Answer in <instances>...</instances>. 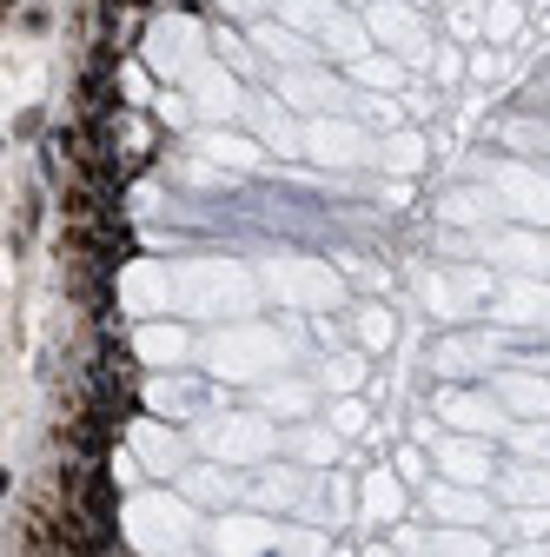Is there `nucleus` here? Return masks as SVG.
Instances as JSON below:
<instances>
[{
  "instance_id": "obj_33",
  "label": "nucleus",
  "mask_w": 550,
  "mask_h": 557,
  "mask_svg": "<svg viewBox=\"0 0 550 557\" xmlns=\"http://www.w3.org/2000/svg\"><path fill=\"white\" fill-rule=\"evenodd\" d=\"M504 445L524 465H550V418H517V425L504 432Z\"/></svg>"
},
{
  "instance_id": "obj_20",
  "label": "nucleus",
  "mask_w": 550,
  "mask_h": 557,
  "mask_svg": "<svg viewBox=\"0 0 550 557\" xmlns=\"http://www.w3.org/2000/svg\"><path fill=\"white\" fill-rule=\"evenodd\" d=\"M147 60L160 66L166 81H186L192 66L205 60V53H199V27H192V21H160L153 40H147Z\"/></svg>"
},
{
  "instance_id": "obj_2",
  "label": "nucleus",
  "mask_w": 550,
  "mask_h": 557,
  "mask_svg": "<svg viewBox=\"0 0 550 557\" xmlns=\"http://www.w3.org/2000/svg\"><path fill=\"white\" fill-rule=\"evenodd\" d=\"M126 537H133V550L140 557H179V550H192V537H205L199 531V505L179 492H133L126 498Z\"/></svg>"
},
{
  "instance_id": "obj_9",
  "label": "nucleus",
  "mask_w": 550,
  "mask_h": 557,
  "mask_svg": "<svg viewBox=\"0 0 550 557\" xmlns=\"http://www.w3.org/2000/svg\"><path fill=\"white\" fill-rule=\"evenodd\" d=\"M205 544H213V557H279L286 524L259 518V511H220L213 524H205Z\"/></svg>"
},
{
  "instance_id": "obj_14",
  "label": "nucleus",
  "mask_w": 550,
  "mask_h": 557,
  "mask_svg": "<svg viewBox=\"0 0 550 557\" xmlns=\"http://www.w3.org/2000/svg\"><path fill=\"white\" fill-rule=\"evenodd\" d=\"M425 306L458 325V319H471V312L491 306V278L477 272V265H471V272H432V278H425Z\"/></svg>"
},
{
  "instance_id": "obj_32",
  "label": "nucleus",
  "mask_w": 550,
  "mask_h": 557,
  "mask_svg": "<svg viewBox=\"0 0 550 557\" xmlns=\"http://www.w3.org/2000/svg\"><path fill=\"white\" fill-rule=\"evenodd\" d=\"M352 332H359V352H391V338H398V319H391V306H359L352 312Z\"/></svg>"
},
{
  "instance_id": "obj_3",
  "label": "nucleus",
  "mask_w": 550,
  "mask_h": 557,
  "mask_svg": "<svg viewBox=\"0 0 550 557\" xmlns=\"http://www.w3.org/2000/svg\"><path fill=\"white\" fill-rule=\"evenodd\" d=\"M173 286H179V312L192 319H246L259 306V286H252V272L233 265V259H186L173 272Z\"/></svg>"
},
{
  "instance_id": "obj_26",
  "label": "nucleus",
  "mask_w": 550,
  "mask_h": 557,
  "mask_svg": "<svg viewBox=\"0 0 550 557\" xmlns=\"http://www.w3.org/2000/svg\"><path fill=\"white\" fill-rule=\"evenodd\" d=\"M120 293H126L133 312H173V306H179V286H173L166 265H133V272L120 278Z\"/></svg>"
},
{
  "instance_id": "obj_15",
  "label": "nucleus",
  "mask_w": 550,
  "mask_h": 557,
  "mask_svg": "<svg viewBox=\"0 0 550 557\" xmlns=\"http://www.w3.org/2000/svg\"><path fill=\"white\" fill-rule=\"evenodd\" d=\"M404 511H411V484L398 478V465H372L359 478V524L391 531V524H404Z\"/></svg>"
},
{
  "instance_id": "obj_1",
  "label": "nucleus",
  "mask_w": 550,
  "mask_h": 557,
  "mask_svg": "<svg viewBox=\"0 0 550 557\" xmlns=\"http://www.w3.org/2000/svg\"><path fill=\"white\" fill-rule=\"evenodd\" d=\"M199 359H205V372H213V379H233V385H265V379H279V372L292 366L286 338L272 332V325H259V319L220 325L213 338H205Z\"/></svg>"
},
{
  "instance_id": "obj_7",
  "label": "nucleus",
  "mask_w": 550,
  "mask_h": 557,
  "mask_svg": "<svg viewBox=\"0 0 550 557\" xmlns=\"http://www.w3.org/2000/svg\"><path fill=\"white\" fill-rule=\"evenodd\" d=\"M432 465H438V478H451V484H477V492H491L498 484V471H504V458H498V438H471V432H438L432 445Z\"/></svg>"
},
{
  "instance_id": "obj_23",
  "label": "nucleus",
  "mask_w": 550,
  "mask_h": 557,
  "mask_svg": "<svg viewBox=\"0 0 550 557\" xmlns=\"http://www.w3.org/2000/svg\"><path fill=\"white\" fill-rule=\"evenodd\" d=\"M133 352H140L153 372H186V359H192V332H186V325H160V319H147L140 332H133Z\"/></svg>"
},
{
  "instance_id": "obj_13",
  "label": "nucleus",
  "mask_w": 550,
  "mask_h": 557,
  "mask_svg": "<svg viewBox=\"0 0 550 557\" xmlns=\"http://www.w3.org/2000/svg\"><path fill=\"white\" fill-rule=\"evenodd\" d=\"M186 100H192V113H199V120H233V113H246L239 74H233L226 60H199L192 74H186Z\"/></svg>"
},
{
  "instance_id": "obj_36",
  "label": "nucleus",
  "mask_w": 550,
  "mask_h": 557,
  "mask_svg": "<svg viewBox=\"0 0 550 557\" xmlns=\"http://www.w3.org/2000/svg\"><path fill=\"white\" fill-rule=\"evenodd\" d=\"M391 465H398V478L411 484V492H425V484L438 478V465H432V451H425V445H398V451H391Z\"/></svg>"
},
{
  "instance_id": "obj_27",
  "label": "nucleus",
  "mask_w": 550,
  "mask_h": 557,
  "mask_svg": "<svg viewBox=\"0 0 550 557\" xmlns=\"http://www.w3.org/2000/svg\"><path fill=\"white\" fill-rule=\"evenodd\" d=\"M318 392H325V385H312V379H265V385H259V411H265V418H292V425H299V418H312Z\"/></svg>"
},
{
  "instance_id": "obj_10",
  "label": "nucleus",
  "mask_w": 550,
  "mask_h": 557,
  "mask_svg": "<svg viewBox=\"0 0 550 557\" xmlns=\"http://www.w3.org/2000/svg\"><path fill=\"white\" fill-rule=\"evenodd\" d=\"M305 153L318 166H365V160H378V139L365 126H352L346 113H318V120H305Z\"/></svg>"
},
{
  "instance_id": "obj_41",
  "label": "nucleus",
  "mask_w": 550,
  "mask_h": 557,
  "mask_svg": "<svg viewBox=\"0 0 550 557\" xmlns=\"http://www.w3.org/2000/svg\"><path fill=\"white\" fill-rule=\"evenodd\" d=\"M517 21H524V14H517V0H498V8L485 14V27H491V40H511V34H517Z\"/></svg>"
},
{
  "instance_id": "obj_31",
  "label": "nucleus",
  "mask_w": 550,
  "mask_h": 557,
  "mask_svg": "<svg viewBox=\"0 0 550 557\" xmlns=\"http://www.w3.org/2000/svg\"><path fill=\"white\" fill-rule=\"evenodd\" d=\"M432 557H498V544L477 524H438L432 531Z\"/></svg>"
},
{
  "instance_id": "obj_22",
  "label": "nucleus",
  "mask_w": 550,
  "mask_h": 557,
  "mask_svg": "<svg viewBox=\"0 0 550 557\" xmlns=\"http://www.w3.org/2000/svg\"><path fill=\"white\" fill-rule=\"evenodd\" d=\"M252 47H259V60H279V74H286V66H318L325 60L318 40H305L286 21H252Z\"/></svg>"
},
{
  "instance_id": "obj_44",
  "label": "nucleus",
  "mask_w": 550,
  "mask_h": 557,
  "mask_svg": "<svg viewBox=\"0 0 550 557\" xmlns=\"http://www.w3.org/2000/svg\"><path fill=\"white\" fill-rule=\"evenodd\" d=\"M359 557H404V550H398V544H391V537H372V544H365V550H359Z\"/></svg>"
},
{
  "instance_id": "obj_40",
  "label": "nucleus",
  "mask_w": 550,
  "mask_h": 557,
  "mask_svg": "<svg viewBox=\"0 0 550 557\" xmlns=\"http://www.w3.org/2000/svg\"><path fill=\"white\" fill-rule=\"evenodd\" d=\"M213 47H220V60H226V66H233V74H252V66H259V60H252V47H246V40H239V34H226V27H220V34H213Z\"/></svg>"
},
{
  "instance_id": "obj_28",
  "label": "nucleus",
  "mask_w": 550,
  "mask_h": 557,
  "mask_svg": "<svg viewBox=\"0 0 550 557\" xmlns=\"http://www.w3.org/2000/svg\"><path fill=\"white\" fill-rule=\"evenodd\" d=\"M286 451H292L305 471H332V465H338V451H346V438H338L332 425H305V418H299V425L286 432Z\"/></svg>"
},
{
  "instance_id": "obj_46",
  "label": "nucleus",
  "mask_w": 550,
  "mask_h": 557,
  "mask_svg": "<svg viewBox=\"0 0 550 557\" xmlns=\"http://www.w3.org/2000/svg\"><path fill=\"white\" fill-rule=\"evenodd\" d=\"M352 8H378V0H352Z\"/></svg>"
},
{
  "instance_id": "obj_39",
  "label": "nucleus",
  "mask_w": 550,
  "mask_h": 557,
  "mask_svg": "<svg viewBox=\"0 0 550 557\" xmlns=\"http://www.w3.org/2000/svg\"><path fill=\"white\" fill-rule=\"evenodd\" d=\"M325 425H332L338 438H359V432H365V398H359V392H352V398H332Z\"/></svg>"
},
{
  "instance_id": "obj_38",
  "label": "nucleus",
  "mask_w": 550,
  "mask_h": 557,
  "mask_svg": "<svg viewBox=\"0 0 550 557\" xmlns=\"http://www.w3.org/2000/svg\"><path fill=\"white\" fill-rule=\"evenodd\" d=\"M378 160L398 166V173H411V166L425 160V139H418V133H391V139H378Z\"/></svg>"
},
{
  "instance_id": "obj_29",
  "label": "nucleus",
  "mask_w": 550,
  "mask_h": 557,
  "mask_svg": "<svg viewBox=\"0 0 550 557\" xmlns=\"http://www.w3.org/2000/svg\"><path fill=\"white\" fill-rule=\"evenodd\" d=\"M498 498H504V505H550V465L511 458V465L498 471Z\"/></svg>"
},
{
  "instance_id": "obj_42",
  "label": "nucleus",
  "mask_w": 550,
  "mask_h": 557,
  "mask_svg": "<svg viewBox=\"0 0 550 557\" xmlns=\"http://www.w3.org/2000/svg\"><path fill=\"white\" fill-rule=\"evenodd\" d=\"M220 14H233V21H265V0H213Z\"/></svg>"
},
{
  "instance_id": "obj_25",
  "label": "nucleus",
  "mask_w": 550,
  "mask_h": 557,
  "mask_svg": "<svg viewBox=\"0 0 550 557\" xmlns=\"http://www.w3.org/2000/svg\"><path fill=\"white\" fill-rule=\"evenodd\" d=\"M199 398H205V385L186 379V372H153L147 379V411L153 418H199Z\"/></svg>"
},
{
  "instance_id": "obj_17",
  "label": "nucleus",
  "mask_w": 550,
  "mask_h": 557,
  "mask_svg": "<svg viewBox=\"0 0 550 557\" xmlns=\"http://www.w3.org/2000/svg\"><path fill=\"white\" fill-rule=\"evenodd\" d=\"M133 458H140L153 478H179L192 465V445L179 432H166L160 418H140V425H133Z\"/></svg>"
},
{
  "instance_id": "obj_12",
  "label": "nucleus",
  "mask_w": 550,
  "mask_h": 557,
  "mask_svg": "<svg viewBox=\"0 0 550 557\" xmlns=\"http://www.w3.org/2000/svg\"><path fill=\"white\" fill-rule=\"evenodd\" d=\"M365 34L378 47H391L398 60H425L432 53V34H425V21H418L411 0H378V8H365Z\"/></svg>"
},
{
  "instance_id": "obj_30",
  "label": "nucleus",
  "mask_w": 550,
  "mask_h": 557,
  "mask_svg": "<svg viewBox=\"0 0 550 557\" xmlns=\"http://www.w3.org/2000/svg\"><path fill=\"white\" fill-rule=\"evenodd\" d=\"M504 213V206H498V193L491 186H458L445 206H438V220H451V226H485L491 233V220Z\"/></svg>"
},
{
  "instance_id": "obj_43",
  "label": "nucleus",
  "mask_w": 550,
  "mask_h": 557,
  "mask_svg": "<svg viewBox=\"0 0 550 557\" xmlns=\"http://www.w3.org/2000/svg\"><path fill=\"white\" fill-rule=\"evenodd\" d=\"M498 557H550V544H543V537H524V544H511V550H498Z\"/></svg>"
},
{
  "instance_id": "obj_11",
  "label": "nucleus",
  "mask_w": 550,
  "mask_h": 557,
  "mask_svg": "<svg viewBox=\"0 0 550 557\" xmlns=\"http://www.w3.org/2000/svg\"><path fill=\"white\" fill-rule=\"evenodd\" d=\"M491 265L517 272V278H550V233L543 226H504V233H485L477 239Z\"/></svg>"
},
{
  "instance_id": "obj_18",
  "label": "nucleus",
  "mask_w": 550,
  "mask_h": 557,
  "mask_svg": "<svg viewBox=\"0 0 550 557\" xmlns=\"http://www.w3.org/2000/svg\"><path fill=\"white\" fill-rule=\"evenodd\" d=\"M425 505L438 524H491V492H477V484H451V478H432L425 484Z\"/></svg>"
},
{
  "instance_id": "obj_5",
  "label": "nucleus",
  "mask_w": 550,
  "mask_h": 557,
  "mask_svg": "<svg viewBox=\"0 0 550 557\" xmlns=\"http://www.w3.org/2000/svg\"><path fill=\"white\" fill-rule=\"evenodd\" d=\"M259 286L279 299V306H299V312H325L346 299V286H338V272L318 265V259H299V252H279L259 265Z\"/></svg>"
},
{
  "instance_id": "obj_45",
  "label": "nucleus",
  "mask_w": 550,
  "mask_h": 557,
  "mask_svg": "<svg viewBox=\"0 0 550 557\" xmlns=\"http://www.w3.org/2000/svg\"><path fill=\"white\" fill-rule=\"evenodd\" d=\"M325 557H359V550H325Z\"/></svg>"
},
{
  "instance_id": "obj_21",
  "label": "nucleus",
  "mask_w": 550,
  "mask_h": 557,
  "mask_svg": "<svg viewBox=\"0 0 550 557\" xmlns=\"http://www.w3.org/2000/svg\"><path fill=\"white\" fill-rule=\"evenodd\" d=\"M491 392L504 398L511 418H550V379H543L537 366H504V372H491Z\"/></svg>"
},
{
  "instance_id": "obj_8",
  "label": "nucleus",
  "mask_w": 550,
  "mask_h": 557,
  "mask_svg": "<svg viewBox=\"0 0 550 557\" xmlns=\"http://www.w3.org/2000/svg\"><path fill=\"white\" fill-rule=\"evenodd\" d=\"M485 186L498 193L504 220H517V226H543V233H550V173L517 166V160H498V166L485 173Z\"/></svg>"
},
{
  "instance_id": "obj_6",
  "label": "nucleus",
  "mask_w": 550,
  "mask_h": 557,
  "mask_svg": "<svg viewBox=\"0 0 550 557\" xmlns=\"http://www.w3.org/2000/svg\"><path fill=\"white\" fill-rule=\"evenodd\" d=\"M438 425L445 432H471V438H504L517 418L504 411V398L491 385H445L438 392Z\"/></svg>"
},
{
  "instance_id": "obj_19",
  "label": "nucleus",
  "mask_w": 550,
  "mask_h": 557,
  "mask_svg": "<svg viewBox=\"0 0 550 557\" xmlns=\"http://www.w3.org/2000/svg\"><path fill=\"white\" fill-rule=\"evenodd\" d=\"M485 319H491V325H511V332L543 325V319H550V278H511L504 299L485 306Z\"/></svg>"
},
{
  "instance_id": "obj_47",
  "label": "nucleus",
  "mask_w": 550,
  "mask_h": 557,
  "mask_svg": "<svg viewBox=\"0 0 550 557\" xmlns=\"http://www.w3.org/2000/svg\"><path fill=\"white\" fill-rule=\"evenodd\" d=\"M179 557H199V550H179Z\"/></svg>"
},
{
  "instance_id": "obj_37",
  "label": "nucleus",
  "mask_w": 550,
  "mask_h": 557,
  "mask_svg": "<svg viewBox=\"0 0 550 557\" xmlns=\"http://www.w3.org/2000/svg\"><path fill=\"white\" fill-rule=\"evenodd\" d=\"M352 81L359 87H404V60H378V53H365V60H352Z\"/></svg>"
},
{
  "instance_id": "obj_4",
  "label": "nucleus",
  "mask_w": 550,
  "mask_h": 557,
  "mask_svg": "<svg viewBox=\"0 0 550 557\" xmlns=\"http://www.w3.org/2000/svg\"><path fill=\"white\" fill-rule=\"evenodd\" d=\"M205 451H213L220 465H265V458H279L286 451V432H272V418L265 411H226V418H213V425H199L192 432Z\"/></svg>"
},
{
  "instance_id": "obj_16",
  "label": "nucleus",
  "mask_w": 550,
  "mask_h": 557,
  "mask_svg": "<svg viewBox=\"0 0 550 557\" xmlns=\"http://www.w3.org/2000/svg\"><path fill=\"white\" fill-rule=\"evenodd\" d=\"M279 100L286 107H299V113H346L352 107V94L346 87H338L332 74H325V66H286V74H279Z\"/></svg>"
},
{
  "instance_id": "obj_34",
  "label": "nucleus",
  "mask_w": 550,
  "mask_h": 557,
  "mask_svg": "<svg viewBox=\"0 0 550 557\" xmlns=\"http://www.w3.org/2000/svg\"><path fill=\"white\" fill-rule=\"evenodd\" d=\"M365 366H372V352H338V359H325L318 385H325L332 398H352V392L365 385Z\"/></svg>"
},
{
  "instance_id": "obj_35",
  "label": "nucleus",
  "mask_w": 550,
  "mask_h": 557,
  "mask_svg": "<svg viewBox=\"0 0 550 557\" xmlns=\"http://www.w3.org/2000/svg\"><path fill=\"white\" fill-rule=\"evenodd\" d=\"M199 147L213 153V160H226V166H259V147L239 139V133H199Z\"/></svg>"
},
{
  "instance_id": "obj_24",
  "label": "nucleus",
  "mask_w": 550,
  "mask_h": 557,
  "mask_svg": "<svg viewBox=\"0 0 550 557\" xmlns=\"http://www.w3.org/2000/svg\"><path fill=\"white\" fill-rule=\"evenodd\" d=\"M173 484H179L192 505H220V511L246 498V478H233V465H220V458H213V465H186Z\"/></svg>"
}]
</instances>
